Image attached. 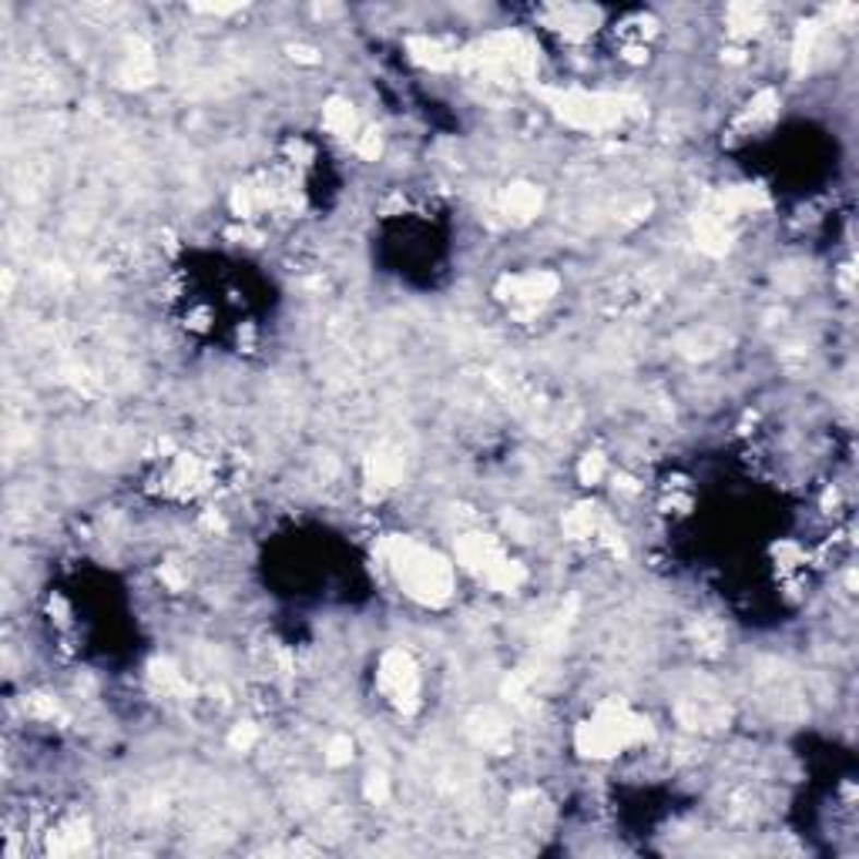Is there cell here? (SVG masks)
<instances>
[{
	"instance_id": "cell-6",
	"label": "cell",
	"mask_w": 859,
	"mask_h": 859,
	"mask_svg": "<svg viewBox=\"0 0 859 859\" xmlns=\"http://www.w3.org/2000/svg\"><path fill=\"white\" fill-rule=\"evenodd\" d=\"M326 124H330V131L333 134H353V128H356V118H353V111H349V105L346 102H330V108H326Z\"/></svg>"
},
{
	"instance_id": "cell-5",
	"label": "cell",
	"mask_w": 859,
	"mask_h": 859,
	"mask_svg": "<svg viewBox=\"0 0 859 859\" xmlns=\"http://www.w3.org/2000/svg\"><path fill=\"white\" fill-rule=\"evenodd\" d=\"M537 205H540V195H537V189H530V186H517V189H511L508 199H504V208H508V215H514V218H530V215L537 212Z\"/></svg>"
},
{
	"instance_id": "cell-7",
	"label": "cell",
	"mask_w": 859,
	"mask_h": 859,
	"mask_svg": "<svg viewBox=\"0 0 859 859\" xmlns=\"http://www.w3.org/2000/svg\"><path fill=\"white\" fill-rule=\"evenodd\" d=\"M367 792H370V799H377V802L386 799V779H383V776H370V789H367Z\"/></svg>"
},
{
	"instance_id": "cell-1",
	"label": "cell",
	"mask_w": 859,
	"mask_h": 859,
	"mask_svg": "<svg viewBox=\"0 0 859 859\" xmlns=\"http://www.w3.org/2000/svg\"><path fill=\"white\" fill-rule=\"evenodd\" d=\"M390 568L399 577L403 592H410L420 601L437 605V601H446L450 592H454V574H450V564L440 554L414 545V540H396V545L390 548Z\"/></svg>"
},
{
	"instance_id": "cell-3",
	"label": "cell",
	"mask_w": 859,
	"mask_h": 859,
	"mask_svg": "<svg viewBox=\"0 0 859 859\" xmlns=\"http://www.w3.org/2000/svg\"><path fill=\"white\" fill-rule=\"evenodd\" d=\"M628 98H615V95H584V92H568L554 98L558 115L584 131H605L615 128L624 115H628Z\"/></svg>"
},
{
	"instance_id": "cell-4",
	"label": "cell",
	"mask_w": 859,
	"mask_h": 859,
	"mask_svg": "<svg viewBox=\"0 0 859 859\" xmlns=\"http://www.w3.org/2000/svg\"><path fill=\"white\" fill-rule=\"evenodd\" d=\"M380 682H383V692L393 699V702H406L410 705L414 699H417V668L410 665V658L406 655H399V652H393V655H386L383 658V665H380Z\"/></svg>"
},
{
	"instance_id": "cell-2",
	"label": "cell",
	"mask_w": 859,
	"mask_h": 859,
	"mask_svg": "<svg viewBox=\"0 0 859 859\" xmlns=\"http://www.w3.org/2000/svg\"><path fill=\"white\" fill-rule=\"evenodd\" d=\"M642 736H648V729L642 726V718H635L628 708H608L595 721L581 726L577 745L587 755H611V752H621L631 742H639Z\"/></svg>"
}]
</instances>
